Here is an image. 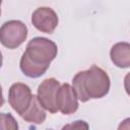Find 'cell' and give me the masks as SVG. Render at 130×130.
Listing matches in <instances>:
<instances>
[{"mask_svg": "<svg viewBox=\"0 0 130 130\" xmlns=\"http://www.w3.org/2000/svg\"><path fill=\"white\" fill-rule=\"evenodd\" d=\"M57 54L58 47L55 42L44 37H36L27 43L19 61V68L29 78L41 77L46 73Z\"/></svg>", "mask_w": 130, "mask_h": 130, "instance_id": "6da1fadb", "label": "cell"}, {"mask_svg": "<svg viewBox=\"0 0 130 130\" xmlns=\"http://www.w3.org/2000/svg\"><path fill=\"white\" fill-rule=\"evenodd\" d=\"M111 80L108 73L98 65L77 72L72 79V87L77 99L85 103L91 99H102L110 91Z\"/></svg>", "mask_w": 130, "mask_h": 130, "instance_id": "7a4b0ae2", "label": "cell"}, {"mask_svg": "<svg viewBox=\"0 0 130 130\" xmlns=\"http://www.w3.org/2000/svg\"><path fill=\"white\" fill-rule=\"evenodd\" d=\"M27 32V26L21 20H8L0 26V43L7 49H16L26 40Z\"/></svg>", "mask_w": 130, "mask_h": 130, "instance_id": "3957f363", "label": "cell"}, {"mask_svg": "<svg viewBox=\"0 0 130 130\" xmlns=\"http://www.w3.org/2000/svg\"><path fill=\"white\" fill-rule=\"evenodd\" d=\"M60 85V82L56 78L51 77L43 80L38 86L37 99L39 103L45 110L49 111L52 114L58 112V108L56 105V96Z\"/></svg>", "mask_w": 130, "mask_h": 130, "instance_id": "277c9868", "label": "cell"}, {"mask_svg": "<svg viewBox=\"0 0 130 130\" xmlns=\"http://www.w3.org/2000/svg\"><path fill=\"white\" fill-rule=\"evenodd\" d=\"M31 99V89L25 83L15 82L8 90V103L19 116H21L26 111L30 105Z\"/></svg>", "mask_w": 130, "mask_h": 130, "instance_id": "5b68a950", "label": "cell"}, {"mask_svg": "<svg viewBox=\"0 0 130 130\" xmlns=\"http://www.w3.org/2000/svg\"><path fill=\"white\" fill-rule=\"evenodd\" d=\"M58 22L57 13L50 7H39L31 14V23L41 32L53 34Z\"/></svg>", "mask_w": 130, "mask_h": 130, "instance_id": "8992f818", "label": "cell"}, {"mask_svg": "<svg viewBox=\"0 0 130 130\" xmlns=\"http://www.w3.org/2000/svg\"><path fill=\"white\" fill-rule=\"evenodd\" d=\"M56 105L58 111L63 115H71L78 110L79 104L77 95L69 83H63L60 85L57 91Z\"/></svg>", "mask_w": 130, "mask_h": 130, "instance_id": "52a82bcc", "label": "cell"}, {"mask_svg": "<svg viewBox=\"0 0 130 130\" xmlns=\"http://www.w3.org/2000/svg\"><path fill=\"white\" fill-rule=\"evenodd\" d=\"M110 58L113 64L119 68H128L130 66V45L127 42L116 43L110 51Z\"/></svg>", "mask_w": 130, "mask_h": 130, "instance_id": "ba28073f", "label": "cell"}, {"mask_svg": "<svg viewBox=\"0 0 130 130\" xmlns=\"http://www.w3.org/2000/svg\"><path fill=\"white\" fill-rule=\"evenodd\" d=\"M20 117L24 121H26L28 123L38 124V125L44 123V121L46 120L47 114H46L45 109L39 103L36 94H32V99H31L30 105L28 106L26 111Z\"/></svg>", "mask_w": 130, "mask_h": 130, "instance_id": "9c48e42d", "label": "cell"}, {"mask_svg": "<svg viewBox=\"0 0 130 130\" xmlns=\"http://www.w3.org/2000/svg\"><path fill=\"white\" fill-rule=\"evenodd\" d=\"M1 129H9V130H17L18 124L14 117L11 114L0 113V130Z\"/></svg>", "mask_w": 130, "mask_h": 130, "instance_id": "30bf717a", "label": "cell"}, {"mask_svg": "<svg viewBox=\"0 0 130 130\" xmlns=\"http://www.w3.org/2000/svg\"><path fill=\"white\" fill-rule=\"evenodd\" d=\"M83 123H84V121H75L74 124L64 126L63 129H65V128H82V124H83Z\"/></svg>", "mask_w": 130, "mask_h": 130, "instance_id": "8fae6325", "label": "cell"}, {"mask_svg": "<svg viewBox=\"0 0 130 130\" xmlns=\"http://www.w3.org/2000/svg\"><path fill=\"white\" fill-rule=\"evenodd\" d=\"M4 105V98H3V91H2V86L0 85V108Z\"/></svg>", "mask_w": 130, "mask_h": 130, "instance_id": "7c38bea8", "label": "cell"}, {"mask_svg": "<svg viewBox=\"0 0 130 130\" xmlns=\"http://www.w3.org/2000/svg\"><path fill=\"white\" fill-rule=\"evenodd\" d=\"M2 63H3V57H2V53H1V51H0V68H1V66H2Z\"/></svg>", "mask_w": 130, "mask_h": 130, "instance_id": "4fadbf2b", "label": "cell"}, {"mask_svg": "<svg viewBox=\"0 0 130 130\" xmlns=\"http://www.w3.org/2000/svg\"><path fill=\"white\" fill-rule=\"evenodd\" d=\"M1 4H2V0H0V7H1ZM0 10H1V8H0Z\"/></svg>", "mask_w": 130, "mask_h": 130, "instance_id": "5bb4252c", "label": "cell"}, {"mask_svg": "<svg viewBox=\"0 0 130 130\" xmlns=\"http://www.w3.org/2000/svg\"><path fill=\"white\" fill-rule=\"evenodd\" d=\"M0 15H1V10H0Z\"/></svg>", "mask_w": 130, "mask_h": 130, "instance_id": "9a60e30c", "label": "cell"}]
</instances>
